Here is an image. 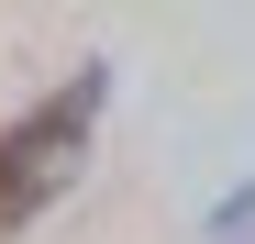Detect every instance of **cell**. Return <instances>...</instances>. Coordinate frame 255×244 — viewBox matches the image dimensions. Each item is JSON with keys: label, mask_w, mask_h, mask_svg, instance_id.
Wrapping results in <instances>:
<instances>
[{"label": "cell", "mask_w": 255, "mask_h": 244, "mask_svg": "<svg viewBox=\"0 0 255 244\" xmlns=\"http://www.w3.org/2000/svg\"><path fill=\"white\" fill-rule=\"evenodd\" d=\"M100 100H111V67H78L56 100H33L11 133H0V233H11V222H33L45 200H67V189H78Z\"/></svg>", "instance_id": "obj_1"}, {"label": "cell", "mask_w": 255, "mask_h": 244, "mask_svg": "<svg viewBox=\"0 0 255 244\" xmlns=\"http://www.w3.org/2000/svg\"><path fill=\"white\" fill-rule=\"evenodd\" d=\"M211 233H255V189H233L222 211H211Z\"/></svg>", "instance_id": "obj_2"}]
</instances>
